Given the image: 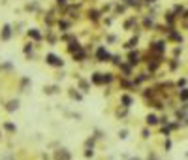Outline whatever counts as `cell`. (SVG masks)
<instances>
[{
	"label": "cell",
	"mask_w": 188,
	"mask_h": 160,
	"mask_svg": "<svg viewBox=\"0 0 188 160\" xmlns=\"http://www.w3.org/2000/svg\"><path fill=\"white\" fill-rule=\"evenodd\" d=\"M45 59H47V62L51 64V66H62V60H60L57 55H53V53H49Z\"/></svg>",
	"instance_id": "obj_1"
},
{
	"label": "cell",
	"mask_w": 188,
	"mask_h": 160,
	"mask_svg": "<svg viewBox=\"0 0 188 160\" xmlns=\"http://www.w3.org/2000/svg\"><path fill=\"white\" fill-rule=\"evenodd\" d=\"M105 59H109V53H107L104 47H100V49H98V60H100V62H105Z\"/></svg>",
	"instance_id": "obj_2"
},
{
	"label": "cell",
	"mask_w": 188,
	"mask_h": 160,
	"mask_svg": "<svg viewBox=\"0 0 188 160\" xmlns=\"http://www.w3.org/2000/svg\"><path fill=\"white\" fill-rule=\"evenodd\" d=\"M12 36V27L9 25H4V30H2V40H9Z\"/></svg>",
	"instance_id": "obj_3"
},
{
	"label": "cell",
	"mask_w": 188,
	"mask_h": 160,
	"mask_svg": "<svg viewBox=\"0 0 188 160\" xmlns=\"http://www.w3.org/2000/svg\"><path fill=\"white\" fill-rule=\"evenodd\" d=\"M57 160H70V153L66 149H60V153L57 155Z\"/></svg>",
	"instance_id": "obj_4"
},
{
	"label": "cell",
	"mask_w": 188,
	"mask_h": 160,
	"mask_svg": "<svg viewBox=\"0 0 188 160\" xmlns=\"http://www.w3.org/2000/svg\"><path fill=\"white\" fill-rule=\"evenodd\" d=\"M169 38H171V40H175V41H183V36H181V34H177V32H173V28L169 30Z\"/></svg>",
	"instance_id": "obj_5"
},
{
	"label": "cell",
	"mask_w": 188,
	"mask_h": 160,
	"mask_svg": "<svg viewBox=\"0 0 188 160\" xmlns=\"http://www.w3.org/2000/svg\"><path fill=\"white\" fill-rule=\"evenodd\" d=\"M154 51H156V53H162L164 49H165V44H164V41H158V44H154V47H152Z\"/></svg>",
	"instance_id": "obj_6"
},
{
	"label": "cell",
	"mask_w": 188,
	"mask_h": 160,
	"mask_svg": "<svg viewBox=\"0 0 188 160\" xmlns=\"http://www.w3.org/2000/svg\"><path fill=\"white\" fill-rule=\"evenodd\" d=\"M17 105H19V102L17 100H12L8 104V111H13V109H17Z\"/></svg>",
	"instance_id": "obj_7"
},
{
	"label": "cell",
	"mask_w": 188,
	"mask_h": 160,
	"mask_svg": "<svg viewBox=\"0 0 188 160\" xmlns=\"http://www.w3.org/2000/svg\"><path fill=\"white\" fill-rule=\"evenodd\" d=\"M88 17H90L92 21H96L98 17H100V12H96V9H90V12H88Z\"/></svg>",
	"instance_id": "obj_8"
},
{
	"label": "cell",
	"mask_w": 188,
	"mask_h": 160,
	"mask_svg": "<svg viewBox=\"0 0 188 160\" xmlns=\"http://www.w3.org/2000/svg\"><path fill=\"white\" fill-rule=\"evenodd\" d=\"M165 21H168L169 25H173V21H175V13H173V12H169V13H165Z\"/></svg>",
	"instance_id": "obj_9"
},
{
	"label": "cell",
	"mask_w": 188,
	"mask_h": 160,
	"mask_svg": "<svg viewBox=\"0 0 188 160\" xmlns=\"http://www.w3.org/2000/svg\"><path fill=\"white\" fill-rule=\"evenodd\" d=\"M179 98H181V100H184V102L188 100V89H183V91L179 92Z\"/></svg>",
	"instance_id": "obj_10"
},
{
	"label": "cell",
	"mask_w": 188,
	"mask_h": 160,
	"mask_svg": "<svg viewBox=\"0 0 188 160\" xmlns=\"http://www.w3.org/2000/svg\"><path fill=\"white\" fill-rule=\"evenodd\" d=\"M147 123H149V124H156V123H158L156 115H147Z\"/></svg>",
	"instance_id": "obj_11"
},
{
	"label": "cell",
	"mask_w": 188,
	"mask_h": 160,
	"mask_svg": "<svg viewBox=\"0 0 188 160\" xmlns=\"http://www.w3.org/2000/svg\"><path fill=\"white\" fill-rule=\"evenodd\" d=\"M137 59H139L137 53H130V62H132V64H137Z\"/></svg>",
	"instance_id": "obj_12"
},
{
	"label": "cell",
	"mask_w": 188,
	"mask_h": 160,
	"mask_svg": "<svg viewBox=\"0 0 188 160\" xmlns=\"http://www.w3.org/2000/svg\"><path fill=\"white\" fill-rule=\"evenodd\" d=\"M28 34H30V36H32V38H36V40H40V32H38V30H36V28H32V30H30V32H28Z\"/></svg>",
	"instance_id": "obj_13"
},
{
	"label": "cell",
	"mask_w": 188,
	"mask_h": 160,
	"mask_svg": "<svg viewBox=\"0 0 188 160\" xmlns=\"http://www.w3.org/2000/svg\"><path fill=\"white\" fill-rule=\"evenodd\" d=\"M136 44H137V38H132V40L128 41V44H126V47H134Z\"/></svg>",
	"instance_id": "obj_14"
},
{
	"label": "cell",
	"mask_w": 188,
	"mask_h": 160,
	"mask_svg": "<svg viewBox=\"0 0 188 160\" xmlns=\"http://www.w3.org/2000/svg\"><path fill=\"white\" fill-rule=\"evenodd\" d=\"M122 104H124V105H130V104H132V98H130V96H122Z\"/></svg>",
	"instance_id": "obj_15"
},
{
	"label": "cell",
	"mask_w": 188,
	"mask_h": 160,
	"mask_svg": "<svg viewBox=\"0 0 188 160\" xmlns=\"http://www.w3.org/2000/svg\"><path fill=\"white\" fill-rule=\"evenodd\" d=\"M111 79H113V76H111V73H104V81H105V83H109Z\"/></svg>",
	"instance_id": "obj_16"
},
{
	"label": "cell",
	"mask_w": 188,
	"mask_h": 160,
	"mask_svg": "<svg viewBox=\"0 0 188 160\" xmlns=\"http://www.w3.org/2000/svg\"><path fill=\"white\" fill-rule=\"evenodd\" d=\"M173 12H175V13H183V6H175Z\"/></svg>",
	"instance_id": "obj_17"
},
{
	"label": "cell",
	"mask_w": 188,
	"mask_h": 160,
	"mask_svg": "<svg viewBox=\"0 0 188 160\" xmlns=\"http://www.w3.org/2000/svg\"><path fill=\"white\" fill-rule=\"evenodd\" d=\"M128 4H130V6H137L139 2H137V0H128Z\"/></svg>",
	"instance_id": "obj_18"
},
{
	"label": "cell",
	"mask_w": 188,
	"mask_h": 160,
	"mask_svg": "<svg viewBox=\"0 0 188 160\" xmlns=\"http://www.w3.org/2000/svg\"><path fill=\"white\" fill-rule=\"evenodd\" d=\"M57 4L59 6H66V0H57Z\"/></svg>",
	"instance_id": "obj_19"
},
{
	"label": "cell",
	"mask_w": 188,
	"mask_h": 160,
	"mask_svg": "<svg viewBox=\"0 0 188 160\" xmlns=\"http://www.w3.org/2000/svg\"><path fill=\"white\" fill-rule=\"evenodd\" d=\"M184 124H188V117H186V123H184Z\"/></svg>",
	"instance_id": "obj_20"
},
{
	"label": "cell",
	"mask_w": 188,
	"mask_h": 160,
	"mask_svg": "<svg viewBox=\"0 0 188 160\" xmlns=\"http://www.w3.org/2000/svg\"><path fill=\"white\" fill-rule=\"evenodd\" d=\"M149 2H156V0H149Z\"/></svg>",
	"instance_id": "obj_21"
},
{
	"label": "cell",
	"mask_w": 188,
	"mask_h": 160,
	"mask_svg": "<svg viewBox=\"0 0 188 160\" xmlns=\"http://www.w3.org/2000/svg\"><path fill=\"white\" fill-rule=\"evenodd\" d=\"M186 156H188V153H186Z\"/></svg>",
	"instance_id": "obj_22"
}]
</instances>
